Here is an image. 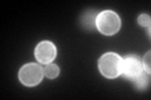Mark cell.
<instances>
[{"instance_id": "1", "label": "cell", "mask_w": 151, "mask_h": 100, "mask_svg": "<svg viewBox=\"0 0 151 100\" xmlns=\"http://www.w3.org/2000/svg\"><path fill=\"white\" fill-rule=\"evenodd\" d=\"M98 68L103 77L108 79H115L121 74L122 59L115 53H106L101 56L98 61Z\"/></svg>"}, {"instance_id": "2", "label": "cell", "mask_w": 151, "mask_h": 100, "mask_svg": "<svg viewBox=\"0 0 151 100\" xmlns=\"http://www.w3.org/2000/svg\"><path fill=\"white\" fill-rule=\"evenodd\" d=\"M96 25H97V29L102 34L112 35L120 30L121 20L115 11L106 10V11H102L101 14H98V16L96 19Z\"/></svg>"}, {"instance_id": "3", "label": "cell", "mask_w": 151, "mask_h": 100, "mask_svg": "<svg viewBox=\"0 0 151 100\" xmlns=\"http://www.w3.org/2000/svg\"><path fill=\"white\" fill-rule=\"evenodd\" d=\"M44 70L37 64H27L19 71V79L27 87H34L43 79Z\"/></svg>"}, {"instance_id": "4", "label": "cell", "mask_w": 151, "mask_h": 100, "mask_svg": "<svg viewBox=\"0 0 151 100\" xmlns=\"http://www.w3.org/2000/svg\"><path fill=\"white\" fill-rule=\"evenodd\" d=\"M35 58L39 63L49 64L55 59L57 49L55 45L50 41H42L35 48Z\"/></svg>"}, {"instance_id": "5", "label": "cell", "mask_w": 151, "mask_h": 100, "mask_svg": "<svg viewBox=\"0 0 151 100\" xmlns=\"http://www.w3.org/2000/svg\"><path fill=\"white\" fill-rule=\"evenodd\" d=\"M142 70H144L142 64L137 60V58L130 56V58H126L125 60H122L121 73H124V75L127 79H130V80L135 79Z\"/></svg>"}, {"instance_id": "6", "label": "cell", "mask_w": 151, "mask_h": 100, "mask_svg": "<svg viewBox=\"0 0 151 100\" xmlns=\"http://www.w3.org/2000/svg\"><path fill=\"white\" fill-rule=\"evenodd\" d=\"M150 73H146V71H141V73L136 77L135 79H132V82L135 83L136 85V88H139V89H146L149 87V83H150Z\"/></svg>"}, {"instance_id": "7", "label": "cell", "mask_w": 151, "mask_h": 100, "mask_svg": "<svg viewBox=\"0 0 151 100\" xmlns=\"http://www.w3.org/2000/svg\"><path fill=\"white\" fill-rule=\"evenodd\" d=\"M44 74H45V77L47 78H49V79H54L58 77V74H59V69H58V66L54 65V64H47V66L44 68Z\"/></svg>"}, {"instance_id": "8", "label": "cell", "mask_w": 151, "mask_h": 100, "mask_svg": "<svg viewBox=\"0 0 151 100\" xmlns=\"http://www.w3.org/2000/svg\"><path fill=\"white\" fill-rule=\"evenodd\" d=\"M139 24L142 26H147V29H150V16L146 15V14H142V15L139 16Z\"/></svg>"}, {"instance_id": "9", "label": "cell", "mask_w": 151, "mask_h": 100, "mask_svg": "<svg viewBox=\"0 0 151 100\" xmlns=\"http://www.w3.org/2000/svg\"><path fill=\"white\" fill-rule=\"evenodd\" d=\"M150 56H151V53L149 51V53L145 55V58H144V66H145L146 73H150Z\"/></svg>"}]
</instances>
